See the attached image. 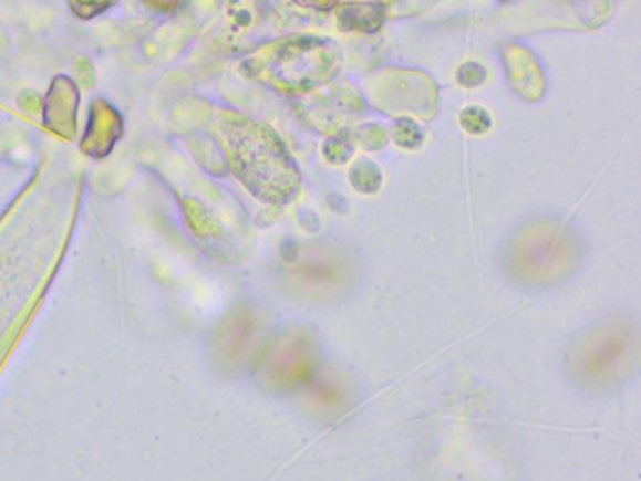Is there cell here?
Instances as JSON below:
<instances>
[{
  "mask_svg": "<svg viewBox=\"0 0 641 481\" xmlns=\"http://www.w3.org/2000/svg\"><path fill=\"white\" fill-rule=\"evenodd\" d=\"M80 85L70 75L59 74L51 80L50 88L42 98V123L61 139H74L77 134L80 113Z\"/></svg>",
  "mask_w": 641,
  "mask_h": 481,
  "instance_id": "obj_6",
  "label": "cell"
},
{
  "mask_svg": "<svg viewBox=\"0 0 641 481\" xmlns=\"http://www.w3.org/2000/svg\"><path fill=\"white\" fill-rule=\"evenodd\" d=\"M123 136L125 119L121 112L112 102L96 98L89 107L87 125L80 142L83 155L94 160L110 157Z\"/></svg>",
  "mask_w": 641,
  "mask_h": 481,
  "instance_id": "obj_7",
  "label": "cell"
},
{
  "mask_svg": "<svg viewBox=\"0 0 641 481\" xmlns=\"http://www.w3.org/2000/svg\"><path fill=\"white\" fill-rule=\"evenodd\" d=\"M226 160L250 195L271 206H287L301 190L298 163L271 126L241 113H218Z\"/></svg>",
  "mask_w": 641,
  "mask_h": 481,
  "instance_id": "obj_1",
  "label": "cell"
},
{
  "mask_svg": "<svg viewBox=\"0 0 641 481\" xmlns=\"http://www.w3.org/2000/svg\"><path fill=\"white\" fill-rule=\"evenodd\" d=\"M341 59L331 40L288 36L250 53L241 63V72L279 93H309L335 77Z\"/></svg>",
  "mask_w": 641,
  "mask_h": 481,
  "instance_id": "obj_2",
  "label": "cell"
},
{
  "mask_svg": "<svg viewBox=\"0 0 641 481\" xmlns=\"http://www.w3.org/2000/svg\"><path fill=\"white\" fill-rule=\"evenodd\" d=\"M145 4H149L151 8H155L158 12H168L172 8L177 7L179 0H144Z\"/></svg>",
  "mask_w": 641,
  "mask_h": 481,
  "instance_id": "obj_14",
  "label": "cell"
},
{
  "mask_svg": "<svg viewBox=\"0 0 641 481\" xmlns=\"http://www.w3.org/2000/svg\"><path fill=\"white\" fill-rule=\"evenodd\" d=\"M393 138L397 145L405 149H416L424 139V134L417 128L416 123L411 119H399L393 126Z\"/></svg>",
  "mask_w": 641,
  "mask_h": 481,
  "instance_id": "obj_10",
  "label": "cell"
},
{
  "mask_svg": "<svg viewBox=\"0 0 641 481\" xmlns=\"http://www.w3.org/2000/svg\"><path fill=\"white\" fill-rule=\"evenodd\" d=\"M573 244L559 228H536L519 238L511 254V271L530 286L549 284L567 275Z\"/></svg>",
  "mask_w": 641,
  "mask_h": 481,
  "instance_id": "obj_4",
  "label": "cell"
},
{
  "mask_svg": "<svg viewBox=\"0 0 641 481\" xmlns=\"http://www.w3.org/2000/svg\"><path fill=\"white\" fill-rule=\"evenodd\" d=\"M293 2H298L301 7L314 8V10H322V12H325V10L335 8L339 0H293Z\"/></svg>",
  "mask_w": 641,
  "mask_h": 481,
  "instance_id": "obj_13",
  "label": "cell"
},
{
  "mask_svg": "<svg viewBox=\"0 0 641 481\" xmlns=\"http://www.w3.org/2000/svg\"><path fill=\"white\" fill-rule=\"evenodd\" d=\"M386 21V8L380 2H344L337 10V23L344 32H376Z\"/></svg>",
  "mask_w": 641,
  "mask_h": 481,
  "instance_id": "obj_8",
  "label": "cell"
},
{
  "mask_svg": "<svg viewBox=\"0 0 641 481\" xmlns=\"http://www.w3.org/2000/svg\"><path fill=\"white\" fill-rule=\"evenodd\" d=\"M314 365V346L306 333H288L268 352L262 362L263 384L268 388L288 389L306 380Z\"/></svg>",
  "mask_w": 641,
  "mask_h": 481,
  "instance_id": "obj_5",
  "label": "cell"
},
{
  "mask_svg": "<svg viewBox=\"0 0 641 481\" xmlns=\"http://www.w3.org/2000/svg\"><path fill=\"white\" fill-rule=\"evenodd\" d=\"M115 4H117V0H69L70 12L83 21L99 18L107 10H112Z\"/></svg>",
  "mask_w": 641,
  "mask_h": 481,
  "instance_id": "obj_9",
  "label": "cell"
},
{
  "mask_svg": "<svg viewBox=\"0 0 641 481\" xmlns=\"http://www.w3.org/2000/svg\"><path fill=\"white\" fill-rule=\"evenodd\" d=\"M640 333L629 320H606L583 333L568 352L567 369L579 388L611 391L634 375Z\"/></svg>",
  "mask_w": 641,
  "mask_h": 481,
  "instance_id": "obj_3",
  "label": "cell"
},
{
  "mask_svg": "<svg viewBox=\"0 0 641 481\" xmlns=\"http://www.w3.org/2000/svg\"><path fill=\"white\" fill-rule=\"evenodd\" d=\"M350 179L358 190H362L363 182L374 181L380 185L379 169L374 168V164L369 160H358L354 168L350 169Z\"/></svg>",
  "mask_w": 641,
  "mask_h": 481,
  "instance_id": "obj_12",
  "label": "cell"
},
{
  "mask_svg": "<svg viewBox=\"0 0 641 481\" xmlns=\"http://www.w3.org/2000/svg\"><path fill=\"white\" fill-rule=\"evenodd\" d=\"M461 125L465 126L471 134H486L492 128V117L486 109L471 106L461 113Z\"/></svg>",
  "mask_w": 641,
  "mask_h": 481,
  "instance_id": "obj_11",
  "label": "cell"
}]
</instances>
